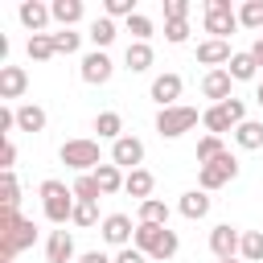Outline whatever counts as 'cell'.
I'll list each match as a JSON object with an SVG mask.
<instances>
[{"label":"cell","instance_id":"f1b7e54d","mask_svg":"<svg viewBox=\"0 0 263 263\" xmlns=\"http://www.w3.org/2000/svg\"><path fill=\"white\" fill-rule=\"evenodd\" d=\"M74 201H90V205H99V197H103V189H99V181H95V173H82V177H74Z\"/></svg>","mask_w":263,"mask_h":263},{"label":"cell","instance_id":"52a82bcc","mask_svg":"<svg viewBox=\"0 0 263 263\" xmlns=\"http://www.w3.org/2000/svg\"><path fill=\"white\" fill-rule=\"evenodd\" d=\"M234 29H238V8L230 0H205V33L226 41Z\"/></svg>","mask_w":263,"mask_h":263},{"label":"cell","instance_id":"7a4b0ae2","mask_svg":"<svg viewBox=\"0 0 263 263\" xmlns=\"http://www.w3.org/2000/svg\"><path fill=\"white\" fill-rule=\"evenodd\" d=\"M0 242H4V259H16L25 247L37 242V226H33V218H21L16 210L4 205V214H0Z\"/></svg>","mask_w":263,"mask_h":263},{"label":"cell","instance_id":"f6af8a7d","mask_svg":"<svg viewBox=\"0 0 263 263\" xmlns=\"http://www.w3.org/2000/svg\"><path fill=\"white\" fill-rule=\"evenodd\" d=\"M82 263H115V259H111V255H103V251H86V255H82Z\"/></svg>","mask_w":263,"mask_h":263},{"label":"cell","instance_id":"d4e9b609","mask_svg":"<svg viewBox=\"0 0 263 263\" xmlns=\"http://www.w3.org/2000/svg\"><path fill=\"white\" fill-rule=\"evenodd\" d=\"M234 144L247 148V152H259V148H263V123H259V119L238 123V127H234Z\"/></svg>","mask_w":263,"mask_h":263},{"label":"cell","instance_id":"2e32d148","mask_svg":"<svg viewBox=\"0 0 263 263\" xmlns=\"http://www.w3.org/2000/svg\"><path fill=\"white\" fill-rule=\"evenodd\" d=\"M45 259L49 263H74V234L62 226V230H49L45 238Z\"/></svg>","mask_w":263,"mask_h":263},{"label":"cell","instance_id":"484cf974","mask_svg":"<svg viewBox=\"0 0 263 263\" xmlns=\"http://www.w3.org/2000/svg\"><path fill=\"white\" fill-rule=\"evenodd\" d=\"M49 12H53V21H58L62 29H74V25L82 21V0H53Z\"/></svg>","mask_w":263,"mask_h":263},{"label":"cell","instance_id":"d6986e66","mask_svg":"<svg viewBox=\"0 0 263 263\" xmlns=\"http://www.w3.org/2000/svg\"><path fill=\"white\" fill-rule=\"evenodd\" d=\"M152 62H156V53H152L148 41H127V49H123V66H127L132 74H144Z\"/></svg>","mask_w":263,"mask_h":263},{"label":"cell","instance_id":"c3c4849f","mask_svg":"<svg viewBox=\"0 0 263 263\" xmlns=\"http://www.w3.org/2000/svg\"><path fill=\"white\" fill-rule=\"evenodd\" d=\"M218 263H238V259H218Z\"/></svg>","mask_w":263,"mask_h":263},{"label":"cell","instance_id":"7402d4cb","mask_svg":"<svg viewBox=\"0 0 263 263\" xmlns=\"http://www.w3.org/2000/svg\"><path fill=\"white\" fill-rule=\"evenodd\" d=\"M86 37L95 41V49H103V53H107V45L119 37V29H115V21H111V16H95V21H90V29H86Z\"/></svg>","mask_w":263,"mask_h":263},{"label":"cell","instance_id":"e575fe53","mask_svg":"<svg viewBox=\"0 0 263 263\" xmlns=\"http://www.w3.org/2000/svg\"><path fill=\"white\" fill-rule=\"evenodd\" d=\"M78 45H82V33H74V29H58L53 33V49L58 53H78Z\"/></svg>","mask_w":263,"mask_h":263},{"label":"cell","instance_id":"1f68e13d","mask_svg":"<svg viewBox=\"0 0 263 263\" xmlns=\"http://www.w3.org/2000/svg\"><path fill=\"white\" fill-rule=\"evenodd\" d=\"M242 263H263V230H242Z\"/></svg>","mask_w":263,"mask_h":263},{"label":"cell","instance_id":"8fae6325","mask_svg":"<svg viewBox=\"0 0 263 263\" xmlns=\"http://www.w3.org/2000/svg\"><path fill=\"white\" fill-rule=\"evenodd\" d=\"M111 164H119V168H144V140H136V136H119L115 144H111Z\"/></svg>","mask_w":263,"mask_h":263},{"label":"cell","instance_id":"836d02e7","mask_svg":"<svg viewBox=\"0 0 263 263\" xmlns=\"http://www.w3.org/2000/svg\"><path fill=\"white\" fill-rule=\"evenodd\" d=\"M238 25L242 29H263V0H242L238 4Z\"/></svg>","mask_w":263,"mask_h":263},{"label":"cell","instance_id":"74e56055","mask_svg":"<svg viewBox=\"0 0 263 263\" xmlns=\"http://www.w3.org/2000/svg\"><path fill=\"white\" fill-rule=\"evenodd\" d=\"M103 16H111V21L123 16V21H127V16H136V0H107V4H103Z\"/></svg>","mask_w":263,"mask_h":263},{"label":"cell","instance_id":"4316f807","mask_svg":"<svg viewBox=\"0 0 263 263\" xmlns=\"http://www.w3.org/2000/svg\"><path fill=\"white\" fill-rule=\"evenodd\" d=\"M95 132H99L103 140H111V144H115L119 136H127V132H123V115H119V111H99V115H95Z\"/></svg>","mask_w":263,"mask_h":263},{"label":"cell","instance_id":"f35d334b","mask_svg":"<svg viewBox=\"0 0 263 263\" xmlns=\"http://www.w3.org/2000/svg\"><path fill=\"white\" fill-rule=\"evenodd\" d=\"M70 222L86 230V226H95V222H99V210H95L90 201H78V205H74V218H70Z\"/></svg>","mask_w":263,"mask_h":263},{"label":"cell","instance_id":"3957f363","mask_svg":"<svg viewBox=\"0 0 263 263\" xmlns=\"http://www.w3.org/2000/svg\"><path fill=\"white\" fill-rule=\"evenodd\" d=\"M201 123L210 136H222V132H234L238 123H247V103L242 99H226V103H214L201 111Z\"/></svg>","mask_w":263,"mask_h":263},{"label":"cell","instance_id":"30bf717a","mask_svg":"<svg viewBox=\"0 0 263 263\" xmlns=\"http://www.w3.org/2000/svg\"><path fill=\"white\" fill-rule=\"evenodd\" d=\"M181 90H185V82H181V74H156L152 78V86H148V95H152V103L164 111V107H177V99H181Z\"/></svg>","mask_w":263,"mask_h":263},{"label":"cell","instance_id":"44dd1931","mask_svg":"<svg viewBox=\"0 0 263 263\" xmlns=\"http://www.w3.org/2000/svg\"><path fill=\"white\" fill-rule=\"evenodd\" d=\"M152 189H156V177H152L148 168H132L127 181H123V193H132V197H140V201H148Z\"/></svg>","mask_w":263,"mask_h":263},{"label":"cell","instance_id":"d590c367","mask_svg":"<svg viewBox=\"0 0 263 263\" xmlns=\"http://www.w3.org/2000/svg\"><path fill=\"white\" fill-rule=\"evenodd\" d=\"M127 33H132V41H152V21L144 12H136V16H127Z\"/></svg>","mask_w":263,"mask_h":263},{"label":"cell","instance_id":"7bdbcfd3","mask_svg":"<svg viewBox=\"0 0 263 263\" xmlns=\"http://www.w3.org/2000/svg\"><path fill=\"white\" fill-rule=\"evenodd\" d=\"M115 263H148V255L136 247H123V251H115Z\"/></svg>","mask_w":263,"mask_h":263},{"label":"cell","instance_id":"cb8c5ba5","mask_svg":"<svg viewBox=\"0 0 263 263\" xmlns=\"http://www.w3.org/2000/svg\"><path fill=\"white\" fill-rule=\"evenodd\" d=\"M164 230H168V226H152V222H136V238H132V247H136V251H144V255H152V251H156V242L164 238Z\"/></svg>","mask_w":263,"mask_h":263},{"label":"cell","instance_id":"6da1fadb","mask_svg":"<svg viewBox=\"0 0 263 263\" xmlns=\"http://www.w3.org/2000/svg\"><path fill=\"white\" fill-rule=\"evenodd\" d=\"M37 193H41V210H45V218L53 222V226H66L70 218H74V189L66 185V181H58V177H45L41 185H37Z\"/></svg>","mask_w":263,"mask_h":263},{"label":"cell","instance_id":"f546056e","mask_svg":"<svg viewBox=\"0 0 263 263\" xmlns=\"http://www.w3.org/2000/svg\"><path fill=\"white\" fill-rule=\"evenodd\" d=\"M29 62H49V58H58V49H53V33H37V37H29Z\"/></svg>","mask_w":263,"mask_h":263},{"label":"cell","instance_id":"e0dca14e","mask_svg":"<svg viewBox=\"0 0 263 263\" xmlns=\"http://www.w3.org/2000/svg\"><path fill=\"white\" fill-rule=\"evenodd\" d=\"M29 90L25 66H0V99H21Z\"/></svg>","mask_w":263,"mask_h":263},{"label":"cell","instance_id":"9a60e30c","mask_svg":"<svg viewBox=\"0 0 263 263\" xmlns=\"http://www.w3.org/2000/svg\"><path fill=\"white\" fill-rule=\"evenodd\" d=\"M230 86H234V78H230V70H226V66H222V70H205V78H201V95H205V99H214V103L234 99V95H230Z\"/></svg>","mask_w":263,"mask_h":263},{"label":"cell","instance_id":"b9f144b4","mask_svg":"<svg viewBox=\"0 0 263 263\" xmlns=\"http://www.w3.org/2000/svg\"><path fill=\"white\" fill-rule=\"evenodd\" d=\"M12 127H16V107H0V136L8 140Z\"/></svg>","mask_w":263,"mask_h":263},{"label":"cell","instance_id":"5bb4252c","mask_svg":"<svg viewBox=\"0 0 263 263\" xmlns=\"http://www.w3.org/2000/svg\"><path fill=\"white\" fill-rule=\"evenodd\" d=\"M230 58H234V49H230V41H218V37H205V41L197 45V62H201V66H210V70H222V66H230Z\"/></svg>","mask_w":263,"mask_h":263},{"label":"cell","instance_id":"ab89813d","mask_svg":"<svg viewBox=\"0 0 263 263\" xmlns=\"http://www.w3.org/2000/svg\"><path fill=\"white\" fill-rule=\"evenodd\" d=\"M189 0H164V21H189Z\"/></svg>","mask_w":263,"mask_h":263},{"label":"cell","instance_id":"7dc6e473","mask_svg":"<svg viewBox=\"0 0 263 263\" xmlns=\"http://www.w3.org/2000/svg\"><path fill=\"white\" fill-rule=\"evenodd\" d=\"M255 103H259V107H263V82H259V86H255Z\"/></svg>","mask_w":263,"mask_h":263},{"label":"cell","instance_id":"4dcf8cb0","mask_svg":"<svg viewBox=\"0 0 263 263\" xmlns=\"http://www.w3.org/2000/svg\"><path fill=\"white\" fill-rule=\"evenodd\" d=\"M136 222H152V226H168V205L160 201V197H148V201H140V218Z\"/></svg>","mask_w":263,"mask_h":263},{"label":"cell","instance_id":"603a6c76","mask_svg":"<svg viewBox=\"0 0 263 263\" xmlns=\"http://www.w3.org/2000/svg\"><path fill=\"white\" fill-rule=\"evenodd\" d=\"M95 181H99V189H103V197H111V193H119V189H123V181H127V173H123L119 164H99V168H95Z\"/></svg>","mask_w":263,"mask_h":263},{"label":"cell","instance_id":"9c48e42d","mask_svg":"<svg viewBox=\"0 0 263 263\" xmlns=\"http://www.w3.org/2000/svg\"><path fill=\"white\" fill-rule=\"evenodd\" d=\"M238 247H242V230H238V226L222 222V226L210 230V251H214V259H238Z\"/></svg>","mask_w":263,"mask_h":263},{"label":"cell","instance_id":"f907efd6","mask_svg":"<svg viewBox=\"0 0 263 263\" xmlns=\"http://www.w3.org/2000/svg\"><path fill=\"white\" fill-rule=\"evenodd\" d=\"M74 263H82V259H74Z\"/></svg>","mask_w":263,"mask_h":263},{"label":"cell","instance_id":"ee69618b","mask_svg":"<svg viewBox=\"0 0 263 263\" xmlns=\"http://www.w3.org/2000/svg\"><path fill=\"white\" fill-rule=\"evenodd\" d=\"M12 164H16V144H12V140H4V152H0V168H4V173H12Z\"/></svg>","mask_w":263,"mask_h":263},{"label":"cell","instance_id":"ac0fdd59","mask_svg":"<svg viewBox=\"0 0 263 263\" xmlns=\"http://www.w3.org/2000/svg\"><path fill=\"white\" fill-rule=\"evenodd\" d=\"M210 193L205 189H189V193H181V201H177V210H181V218H189V222H201L205 214H210Z\"/></svg>","mask_w":263,"mask_h":263},{"label":"cell","instance_id":"ba28073f","mask_svg":"<svg viewBox=\"0 0 263 263\" xmlns=\"http://www.w3.org/2000/svg\"><path fill=\"white\" fill-rule=\"evenodd\" d=\"M78 74H82V82H86V86H107V82H111V74H115V62H111V53L90 49V53L82 58Z\"/></svg>","mask_w":263,"mask_h":263},{"label":"cell","instance_id":"83f0119b","mask_svg":"<svg viewBox=\"0 0 263 263\" xmlns=\"http://www.w3.org/2000/svg\"><path fill=\"white\" fill-rule=\"evenodd\" d=\"M226 70H230V78H234V82H251V78L259 74V62H255V58H251V49H247V53H234Z\"/></svg>","mask_w":263,"mask_h":263},{"label":"cell","instance_id":"681fc988","mask_svg":"<svg viewBox=\"0 0 263 263\" xmlns=\"http://www.w3.org/2000/svg\"><path fill=\"white\" fill-rule=\"evenodd\" d=\"M4 263H16V259H4Z\"/></svg>","mask_w":263,"mask_h":263},{"label":"cell","instance_id":"bcb514c9","mask_svg":"<svg viewBox=\"0 0 263 263\" xmlns=\"http://www.w3.org/2000/svg\"><path fill=\"white\" fill-rule=\"evenodd\" d=\"M251 58H255V62H259V66H263V33H259V37H255V45H251Z\"/></svg>","mask_w":263,"mask_h":263},{"label":"cell","instance_id":"5b68a950","mask_svg":"<svg viewBox=\"0 0 263 263\" xmlns=\"http://www.w3.org/2000/svg\"><path fill=\"white\" fill-rule=\"evenodd\" d=\"M234 177H238V156H234V152H222L218 160L197 164V189H205V193H214V189L230 185Z\"/></svg>","mask_w":263,"mask_h":263},{"label":"cell","instance_id":"277c9868","mask_svg":"<svg viewBox=\"0 0 263 263\" xmlns=\"http://www.w3.org/2000/svg\"><path fill=\"white\" fill-rule=\"evenodd\" d=\"M58 156H62V164H70L78 177H82V173H95V168L103 164V160H99V140H86V136H82V140H66V144L58 148Z\"/></svg>","mask_w":263,"mask_h":263},{"label":"cell","instance_id":"ffe728a7","mask_svg":"<svg viewBox=\"0 0 263 263\" xmlns=\"http://www.w3.org/2000/svg\"><path fill=\"white\" fill-rule=\"evenodd\" d=\"M16 127L29 132V136L45 132V107H37V103H21V107H16Z\"/></svg>","mask_w":263,"mask_h":263},{"label":"cell","instance_id":"8d00e7d4","mask_svg":"<svg viewBox=\"0 0 263 263\" xmlns=\"http://www.w3.org/2000/svg\"><path fill=\"white\" fill-rule=\"evenodd\" d=\"M164 41L168 45H185L189 41V21H164Z\"/></svg>","mask_w":263,"mask_h":263},{"label":"cell","instance_id":"8992f818","mask_svg":"<svg viewBox=\"0 0 263 263\" xmlns=\"http://www.w3.org/2000/svg\"><path fill=\"white\" fill-rule=\"evenodd\" d=\"M197 107H185V103H177V107H164V111H156V132L164 136V140H177V136H185L189 127H197Z\"/></svg>","mask_w":263,"mask_h":263},{"label":"cell","instance_id":"d6a6232c","mask_svg":"<svg viewBox=\"0 0 263 263\" xmlns=\"http://www.w3.org/2000/svg\"><path fill=\"white\" fill-rule=\"evenodd\" d=\"M222 152H226L222 136H210V132H205V136L197 140V164H210V160H218Z\"/></svg>","mask_w":263,"mask_h":263},{"label":"cell","instance_id":"4fadbf2b","mask_svg":"<svg viewBox=\"0 0 263 263\" xmlns=\"http://www.w3.org/2000/svg\"><path fill=\"white\" fill-rule=\"evenodd\" d=\"M16 16H21V25L37 37V33H45V25L53 21V12H49V4H41V0H21V8H16Z\"/></svg>","mask_w":263,"mask_h":263},{"label":"cell","instance_id":"60d3db41","mask_svg":"<svg viewBox=\"0 0 263 263\" xmlns=\"http://www.w3.org/2000/svg\"><path fill=\"white\" fill-rule=\"evenodd\" d=\"M4 205L16 210L21 205V185H16V173H4Z\"/></svg>","mask_w":263,"mask_h":263},{"label":"cell","instance_id":"7c38bea8","mask_svg":"<svg viewBox=\"0 0 263 263\" xmlns=\"http://www.w3.org/2000/svg\"><path fill=\"white\" fill-rule=\"evenodd\" d=\"M99 230H103V242H111V247H132V238H136V226H132V218L127 214H107L103 222H99Z\"/></svg>","mask_w":263,"mask_h":263}]
</instances>
